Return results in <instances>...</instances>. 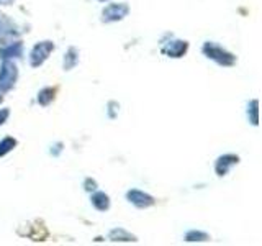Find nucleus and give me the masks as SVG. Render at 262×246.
<instances>
[{
    "label": "nucleus",
    "mask_w": 262,
    "mask_h": 246,
    "mask_svg": "<svg viewBox=\"0 0 262 246\" xmlns=\"http://www.w3.org/2000/svg\"><path fill=\"white\" fill-rule=\"evenodd\" d=\"M21 43L20 41H15V43H8L5 45L2 49H0V57L5 61V59H10V57H20L21 56Z\"/></svg>",
    "instance_id": "obj_8"
},
{
    "label": "nucleus",
    "mask_w": 262,
    "mask_h": 246,
    "mask_svg": "<svg viewBox=\"0 0 262 246\" xmlns=\"http://www.w3.org/2000/svg\"><path fill=\"white\" fill-rule=\"evenodd\" d=\"M54 98V90L51 87H45L41 92L38 94V102L41 105H48Z\"/></svg>",
    "instance_id": "obj_13"
},
{
    "label": "nucleus",
    "mask_w": 262,
    "mask_h": 246,
    "mask_svg": "<svg viewBox=\"0 0 262 246\" xmlns=\"http://www.w3.org/2000/svg\"><path fill=\"white\" fill-rule=\"evenodd\" d=\"M77 61H79V54L76 51V48H71L68 54L64 56V69H68V71L72 69L74 66L77 64Z\"/></svg>",
    "instance_id": "obj_11"
},
{
    "label": "nucleus",
    "mask_w": 262,
    "mask_h": 246,
    "mask_svg": "<svg viewBox=\"0 0 262 246\" xmlns=\"http://www.w3.org/2000/svg\"><path fill=\"white\" fill-rule=\"evenodd\" d=\"M13 4V0H0V5H10Z\"/></svg>",
    "instance_id": "obj_18"
},
{
    "label": "nucleus",
    "mask_w": 262,
    "mask_h": 246,
    "mask_svg": "<svg viewBox=\"0 0 262 246\" xmlns=\"http://www.w3.org/2000/svg\"><path fill=\"white\" fill-rule=\"evenodd\" d=\"M239 158L234 154H225V156H220L216 164H215V169H216V174L218 176H225L228 174V171L231 169L234 164H237Z\"/></svg>",
    "instance_id": "obj_7"
},
{
    "label": "nucleus",
    "mask_w": 262,
    "mask_h": 246,
    "mask_svg": "<svg viewBox=\"0 0 262 246\" xmlns=\"http://www.w3.org/2000/svg\"><path fill=\"white\" fill-rule=\"evenodd\" d=\"M108 238L112 241H136V236L135 235H131L128 232H125L123 228H115L110 232Z\"/></svg>",
    "instance_id": "obj_10"
},
{
    "label": "nucleus",
    "mask_w": 262,
    "mask_h": 246,
    "mask_svg": "<svg viewBox=\"0 0 262 246\" xmlns=\"http://www.w3.org/2000/svg\"><path fill=\"white\" fill-rule=\"evenodd\" d=\"M98 2H108V0H98Z\"/></svg>",
    "instance_id": "obj_19"
},
{
    "label": "nucleus",
    "mask_w": 262,
    "mask_h": 246,
    "mask_svg": "<svg viewBox=\"0 0 262 246\" xmlns=\"http://www.w3.org/2000/svg\"><path fill=\"white\" fill-rule=\"evenodd\" d=\"M8 115H10V110H8V109H2V110H0V125H4V123L7 121Z\"/></svg>",
    "instance_id": "obj_16"
},
{
    "label": "nucleus",
    "mask_w": 262,
    "mask_h": 246,
    "mask_svg": "<svg viewBox=\"0 0 262 246\" xmlns=\"http://www.w3.org/2000/svg\"><path fill=\"white\" fill-rule=\"evenodd\" d=\"M208 238H210V236H208L207 233L196 232V230H192V232H188V233L185 235V240H187V241H190V243H193V241H207Z\"/></svg>",
    "instance_id": "obj_14"
},
{
    "label": "nucleus",
    "mask_w": 262,
    "mask_h": 246,
    "mask_svg": "<svg viewBox=\"0 0 262 246\" xmlns=\"http://www.w3.org/2000/svg\"><path fill=\"white\" fill-rule=\"evenodd\" d=\"M129 12V7L126 4H112L108 7L103 8L102 12V20L106 23H112V22H118L123 20Z\"/></svg>",
    "instance_id": "obj_4"
},
{
    "label": "nucleus",
    "mask_w": 262,
    "mask_h": 246,
    "mask_svg": "<svg viewBox=\"0 0 262 246\" xmlns=\"http://www.w3.org/2000/svg\"><path fill=\"white\" fill-rule=\"evenodd\" d=\"M85 189H87V191H95V189H97V184H95V180H92V179H87L85 180Z\"/></svg>",
    "instance_id": "obj_17"
},
{
    "label": "nucleus",
    "mask_w": 262,
    "mask_h": 246,
    "mask_svg": "<svg viewBox=\"0 0 262 246\" xmlns=\"http://www.w3.org/2000/svg\"><path fill=\"white\" fill-rule=\"evenodd\" d=\"M15 146H16V139H15V138H10V136L4 138L2 141H0V158L10 153Z\"/></svg>",
    "instance_id": "obj_12"
},
{
    "label": "nucleus",
    "mask_w": 262,
    "mask_h": 246,
    "mask_svg": "<svg viewBox=\"0 0 262 246\" xmlns=\"http://www.w3.org/2000/svg\"><path fill=\"white\" fill-rule=\"evenodd\" d=\"M53 51H54V45L51 43V41H41V43L35 45V48L31 49L30 64L33 66V68H38V66H41L48 59V56Z\"/></svg>",
    "instance_id": "obj_3"
},
{
    "label": "nucleus",
    "mask_w": 262,
    "mask_h": 246,
    "mask_svg": "<svg viewBox=\"0 0 262 246\" xmlns=\"http://www.w3.org/2000/svg\"><path fill=\"white\" fill-rule=\"evenodd\" d=\"M187 48H188L187 41L174 39V41H169L166 46H162V53L167 54L169 57H180L187 53Z\"/></svg>",
    "instance_id": "obj_6"
},
{
    "label": "nucleus",
    "mask_w": 262,
    "mask_h": 246,
    "mask_svg": "<svg viewBox=\"0 0 262 246\" xmlns=\"http://www.w3.org/2000/svg\"><path fill=\"white\" fill-rule=\"evenodd\" d=\"M257 105H259L257 100H252L251 102V113H252L251 121H252V125H257Z\"/></svg>",
    "instance_id": "obj_15"
},
{
    "label": "nucleus",
    "mask_w": 262,
    "mask_h": 246,
    "mask_svg": "<svg viewBox=\"0 0 262 246\" xmlns=\"http://www.w3.org/2000/svg\"><path fill=\"white\" fill-rule=\"evenodd\" d=\"M0 102H2V95H0Z\"/></svg>",
    "instance_id": "obj_20"
},
{
    "label": "nucleus",
    "mask_w": 262,
    "mask_h": 246,
    "mask_svg": "<svg viewBox=\"0 0 262 246\" xmlns=\"http://www.w3.org/2000/svg\"><path fill=\"white\" fill-rule=\"evenodd\" d=\"M126 199L133 205H136L138 209H147L156 203L154 197H151L149 194H146L143 191H136V189H133V191H129L126 194Z\"/></svg>",
    "instance_id": "obj_5"
},
{
    "label": "nucleus",
    "mask_w": 262,
    "mask_h": 246,
    "mask_svg": "<svg viewBox=\"0 0 262 246\" xmlns=\"http://www.w3.org/2000/svg\"><path fill=\"white\" fill-rule=\"evenodd\" d=\"M16 77H18V69H16V66L12 61L5 59L2 64V69H0V92L10 90L15 84Z\"/></svg>",
    "instance_id": "obj_2"
},
{
    "label": "nucleus",
    "mask_w": 262,
    "mask_h": 246,
    "mask_svg": "<svg viewBox=\"0 0 262 246\" xmlns=\"http://www.w3.org/2000/svg\"><path fill=\"white\" fill-rule=\"evenodd\" d=\"M92 205L97 209V210H108L110 207V199H108V195L103 194V192H95L92 195Z\"/></svg>",
    "instance_id": "obj_9"
},
{
    "label": "nucleus",
    "mask_w": 262,
    "mask_h": 246,
    "mask_svg": "<svg viewBox=\"0 0 262 246\" xmlns=\"http://www.w3.org/2000/svg\"><path fill=\"white\" fill-rule=\"evenodd\" d=\"M203 53H205V56L208 57V59H213L220 66H233L236 63V57L231 53H228L226 49H223V48L215 45V43H205L203 45Z\"/></svg>",
    "instance_id": "obj_1"
}]
</instances>
